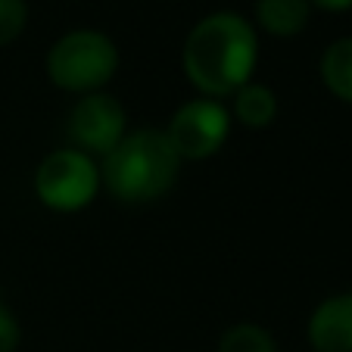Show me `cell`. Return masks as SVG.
Instances as JSON below:
<instances>
[{
	"mask_svg": "<svg viewBox=\"0 0 352 352\" xmlns=\"http://www.w3.org/2000/svg\"><path fill=\"white\" fill-rule=\"evenodd\" d=\"M256 32L237 13H212L184 41V72L206 97H228L256 69Z\"/></svg>",
	"mask_w": 352,
	"mask_h": 352,
	"instance_id": "1",
	"label": "cell"
},
{
	"mask_svg": "<svg viewBox=\"0 0 352 352\" xmlns=\"http://www.w3.org/2000/svg\"><path fill=\"white\" fill-rule=\"evenodd\" d=\"M181 156L160 128H138L119 140L113 153L103 156V184L125 203H146L168 193L178 178Z\"/></svg>",
	"mask_w": 352,
	"mask_h": 352,
	"instance_id": "2",
	"label": "cell"
},
{
	"mask_svg": "<svg viewBox=\"0 0 352 352\" xmlns=\"http://www.w3.org/2000/svg\"><path fill=\"white\" fill-rule=\"evenodd\" d=\"M119 69V50L103 32L78 28L50 47L47 75L63 91H97Z\"/></svg>",
	"mask_w": 352,
	"mask_h": 352,
	"instance_id": "3",
	"label": "cell"
},
{
	"mask_svg": "<svg viewBox=\"0 0 352 352\" xmlns=\"http://www.w3.org/2000/svg\"><path fill=\"white\" fill-rule=\"evenodd\" d=\"M34 190L44 206L56 212H78L97 197L100 168L81 150H56L41 160L34 172Z\"/></svg>",
	"mask_w": 352,
	"mask_h": 352,
	"instance_id": "4",
	"label": "cell"
},
{
	"mask_svg": "<svg viewBox=\"0 0 352 352\" xmlns=\"http://www.w3.org/2000/svg\"><path fill=\"white\" fill-rule=\"evenodd\" d=\"M228 109L219 100H190L172 116L166 134L181 160H206L228 138Z\"/></svg>",
	"mask_w": 352,
	"mask_h": 352,
	"instance_id": "5",
	"label": "cell"
},
{
	"mask_svg": "<svg viewBox=\"0 0 352 352\" xmlns=\"http://www.w3.org/2000/svg\"><path fill=\"white\" fill-rule=\"evenodd\" d=\"M69 140L81 146V153H113L119 140L125 138V109L109 94H87L69 113Z\"/></svg>",
	"mask_w": 352,
	"mask_h": 352,
	"instance_id": "6",
	"label": "cell"
},
{
	"mask_svg": "<svg viewBox=\"0 0 352 352\" xmlns=\"http://www.w3.org/2000/svg\"><path fill=\"white\" fill-rule=\"evenodd\" d=\"M309 343L315 352H352V293L324 299L309 318Z\"/></svg>",
	"mask_w": 352,
	"mask_h": 352,
	"instance_id": "7",
	"label": "cell"
},
{
	"mask_svg": "<svg viewBox=\"0 0 352 352\" xmlns=\"http://www.w3.org/2000/svg\"><path fill=\"white\" fill-rule=\"evenodd\" d=\"M256 19L268 34L293 38L309 22V0H259L256 3Z\"/></svg>",
	"mask_w": 352,
	"mask_h": 352,
	"instance_id": "8",
	"label": "cell"
},
{
	"mask_svg": "<svg viewBox=\"0 0 352 352\" xmlns=\"http://www.w3.org/2000/svg\"><path fill=\"white\" fill-rule=\"evenodd\" d=\"M234 116L246 128H265L278 116V97H274L272 87L246 81L243 87L234 91Z\"/></svg>",
	"mask_w": 352,
	"mask_h": 352,
	"instance_id": "9",
	"label": "cell"
},
{
	"mask_svg": "<svg viewBox=\"0 0 352 352\" xmlns=\"http://www.w3.org/2000/svg\"><path fill=\"white\" fill-rule=\"evenodd\" d=\"M321 81L333 97L352 103V38H340L321 56Z\"/></svg>",
	"mask_w": 352,
	"mask_h": 352,
	"instance_id": "10",
	"label": "cell"
},
{
	"mask_svg": "<svg viewBox=\"0 0 352 352\" xmlns=\"http://www.w3.org/2000/svg\"><path fill=\"white\" fill-rule=\"evenodd\" d=\"M219 352H278V346L265 327L243 321V324H234L231 331H225Z\"/></svg>",
	"mask_w": 352,
	"mask_h": 352,
	"instance_id": "11",
	"label": "cell"
},
{
	"mask_svg": "<svg viewBox=\"0 0 352 352\" xmlns=\"http://www.w3.org/2000/svg\"><path fill=\"white\" fill-rule=\"evenodd\" d=\"M28 22L25 0H0V47L16 41Z\"/></svg>",
	"mask_w": 352,
	"mask_h": 352,
	"instance_id": "12",
	"label": "cell"
},
{
	"mask_svg": "<svg viewBox=\"0 0 352 352\" xmlns=\"http://www.w3.org/2000/svg\"><path fill=\"white\" fill-rule=\"evenodd\" d=\"M16 346H19V324L13 312L0 306V352H16Z\"/></svg>",
	"mask_w": 352,
	"mask_h": 352,
	"instance_id": "13",
	"label": "cell"
},
{
	"mask_svg": "<svg viewBox=\"0 0 352 352\" xmlns=\"http://www.w3.org/2000/svg\"><path fill=\"white\" fill-rule=\"evenodd\" d=\"M321 10H331V13H343V10H352V0H309Z\"/></svg>",
	"mask_w": 352,
	"mask_h": 352,
	"instance_id": "14",
	"label": "cell"
}]
</instances>
